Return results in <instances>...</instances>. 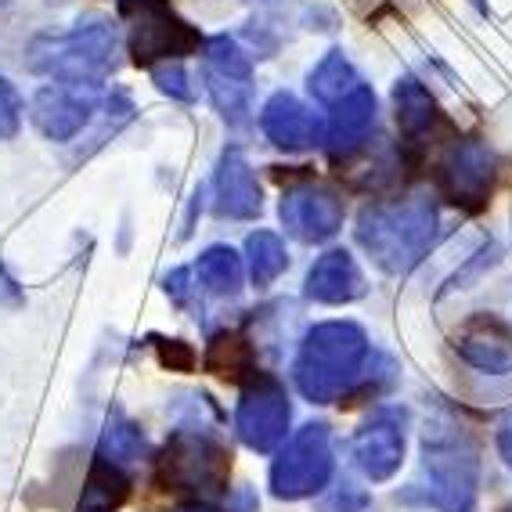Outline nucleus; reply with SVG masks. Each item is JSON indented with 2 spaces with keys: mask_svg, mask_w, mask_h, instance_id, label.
<instances>
[{
  "mask_svg": "<svg viewBox=\"0 0 512 512\" xmlns=\"http://www.w3.org/2000/svg\"><path fill=\"white\" fill-rule=\"evenodd\" d=\"M480 487V458L462 422L437 415L422 433L419 498L440 512H473Z\"/></svg>",
  "mask_w": 512,
  "mask_h": 512,
  "instance_id": "obj_1",
  "label": "nucleus"
},
{
  "mask_svg": "<svg viewBox=\"0 0 512 512\" xmlns=\"http://www.w3.org/2000/svg\"><path fill=\"white\" fill-rule=\"evenodd\" d=\"M365 357L368 336L354 321H321L303 336L293 379L307 401L329 404L361 375Z\"/></svg>",
  "mask_w": 512,
  "mask_h": 512,
  "instance_id": "obj_2",
  "label": "nucleus"
},
{
  "mask_svg": "<svg viewBox=\"0 0 512 512\" xmlns=\"http://www.w3.org/2000/svg\"><path fill=\"white\" fill-rule=\"evenodd\" d=\"M437 238V206L430 199H404L394 206H368L357 220V242L390 275H408Z\"/></svg>",
  "mask_w": 512,
  "mask_h": 512,
  "instance_id": "obj_3",
  "label": "nucleus"
},
{
  "mask_svg": "<svg viewBox=\"0 0 512 512\" xmlns=\"http://www.w3.org/2000/svg\"><path fill=\"white\" fill-rule=\"evenodd\" d=\"M29 69L73 87H94L116 69V29L109 22H80L65 37H44L29 47Z\"/></svg>",
  "mask_w": 512,
  "mask_h": 512,
  "instance_id": "obj_4",
  "label": "nucleus"
},
{
  "mask_svg": "<svg viewBox=\"0 0 512 512\" xmlns=\"http://www.w3.org/2000/svg\"><path fill=\"white\" fill-rule=\"evenodd\" d=\"M119 15L130 22V55L145 69L159 62H181L195 51L202 37L170 8V0H119Z\"/></svg>",
  "mask_w": 512,
  "mask_h": 512,
  "instance_id": "obj_5",
  "label": "nucleus"
},
{
  "mask_svg": "<svg viewBox=\"0 0 512 512\" xmlns=\"http://www.w3.org/2000/svg\"><path fill=\"white\" fill-rule=\"evenodd\" d=\"M228 473L231 455L217 440L202 437V433H174L166 440L163 458H159V480L174 491L195 494V498H213L224 491Z\"/></svg>",
  "mask_w": 512,
  "mask_h": 512,
  "instance_id": "obj_6",
  "label": "nucleus"
},
{
  "mask_svg": "<svg viewBox=\"0 0 512 512\" xmlns=\"http://www.w3.org/2000/svg\"><path fill=\"white\" fill-rule=\"evenodd\" d=\"M332 480V437L325 422H307L303 430L282 448V455L271 466V491L275 498L296 502L325 491Z\"/></svg>",
  "mask_w": 512,
  "mask_h": 512,
  "instance_id": "obj_7",
  "label": "nucleus"
},
{
  "mask_svg": "<svg viewBox=\"0 0 512 512\" xmlns=\"http://www.w3.org/2000/svg\"><path fill=\"white\" fill-rule=\"evenodd\" d=\"M494 174H498V163H494V152L484 141L466 138L451 148L444 163L437 170L440 195L466 213H480L491 202Z\"/></svg>",
  "mask_w": 512,
  "mask_h": 512,
  "instance_id": "obj_8",
  "label": "nucleus"
},
{
  "mask_svg": "<svg viewBox=\"0 0 512 512\" xmlns=\"http://www.w3.org/2000/svg\"><path fill=\"white\" fill-rule=\"evenodd\" d=\"M289 397H285V386L271 375H260L249 383V390L242 394L238 401V412H235V430L242 437V444L260 455L267 451H275L278 444L285 440L289 433Z\"/></svg>",
  "mask_w": 512,
  "mask_h": 512,
  "instance_id": "obj_9",
  "label": "nucleus"
},
{
  "mask_svg": "<svg viewBox=\"0 0 512 512\" xmlns=\"http://www.w3.org/2000/svg\"><path fill=\"white\" fill-rule=\"evenodd\" d=\"M206 87L213 105L228 123H246L249 116V58L235 40L213 37L206 44Z\"/></svg>",
  "mask_w": 512,
  "mask_h": 512,
  "instance_id": "obj_10",
  "label": "nucleus"
},
{
  "mask_svg": "<svg viewBox=\"0 0 512 512\" xmlns=\"http://www.w3.org/2000/svg\"><path fill=\"white\" fill-rule=\"evenodd\" d=\"M278 217H282L289 235L314 246V242H325L343 228V202L321 184H300V188H289L282 195Z\"/></svg>",
  "mask_w": 512,
  "mask_h": 512,
  "instance_id": "obj_11",
  "label": "nucleus"
},
{
  "mask_svg": "<svg viewBox=\"0 0 512 512\" xmlns=\"http://www.w3.org/2000/svg\"><path fill=\"white\" fill-rule=\"evenodd\" d=\"M354 458L368 480H390L401 469L404 458V412L383 408L357 430L354 437Z\"/></svg>",
  "mask_w": 512,
  "mask_h": 512,
  "instance_id": "obj_12",
  "label": "nucleus"
},
{
  "mask_svg": "<svg viewBox=\"0 0 512 512\" xmlns=\"http://www.w3.org/2000/svg\"><path fill=\"white\" fill-rule=\"evenodd\" d=\"M91 112H94V98L83 94V87H73V83L44 87V91H37L33 105H29L33 123H37L51 141H69L76 130L87 127Z\"/></svg>",
  "mask_w": 512,
  "mask_h": 512,
  "instance_id": "obj_13",
  "label": "nucleus"
},
{
  "mask_svg": "<svg viewBox=\"0 0 512 512\" xmlns=\"http://www.w3.org/2000/svg\"><path fill=\"white\" fill-rule=\"evenodd\" d=\"M455 350L480 372L502 375L512 368V329L494 314H476L458 329Z\"/></svg>",
  "mask_w": 512,
  "mask_h": 512,
  "instance_id": "obj_14",
  "label": "nucleus"
},
{
  "mask_svg": "<svg viewBox=\"0 0 512 512\" xmlns=\"http://www.w3.org/2000/svg\"><path fill=\"white\" fill-rule=\"evenodd\" d=\"M260 127L271 138V145H278L282 152H303V148H314L318 141H325L314 112L289 91H278L267 101L264 112H260Z\"/></svg>",
  "mask_w": 512,
  "mask_h": 512,
  "instance_id": "obj_15",
  "label": "nucleus"
},
{
  "mask_svg": "<svg viewBox=\"0 0 512 512\" xmlns=\"http://www.w3.org/2000/svg\"><path fill=\"white\" fill-rule=\"evenodd\" d=\"M213 192H217V213L231 220H253L264 206L260 199V184H256L253 166L238 148H228L220 156L217 177H213Z\"/></svg>",
  "mask_w": 512,
  "mask_h": 512,
  "instance_id": "obj_16",
  "label": "nucleus"
},
{
  "mask_svg": "<svg viewBox=\"0 0 512 512\" xmlns=\"http://www.w3.org/2000/svg\"><path fill=\"white\" fill-rule=\"evenodd\" d=\"M375 123V94L368 87H357L343 101L332 105L329 127H325V148L332 156L354 152L361 141L368 138V130Z\"/></svg>",
  "mask_w": 512,
  "mask_h": 512,
  "instance_id": "obj_17",
  "label": "nucleus"
},
{
  "mask_svg": "<svg viewBox=\"0 0 512 512\" xmlns=\"http://www.w3.org/2000/svg\"><path fill=\"white\" fill-rule=\"evenodd\" d=\"M361 293H365V278L347 249L325 253L307 275V296L318 303H350Z\"/></svg>",
  "mask_w": 512,
  "mask_h": 512,
  "instance_id": "obj_18",
  "label": "nucleus"
},
{
  "mask_svg": "<svg viewBox=\"0 0 512 512\" xmlns=\"http://www.w3.org/2000/svg\"><path fill=\"white\" fill-rule=\"evenodd\" d=\"M394 101H397V127H401L408 145H426V141H433L437 127H444V112L437 109V101L430 98V91L415 76L397 80Z\"/></svg>",
  "mask_w": 512,
  "mask_h": 512,
  "instance_id": "obj_19",
  "label": "nucleus"
},
{
  "mask_svg": "<svg viewBox=\"0 0 512 512\" xmlns=\"http://www.w3.org/2000/svg\"><path fill=\"white\" fill-rule=\"evenodd\" d=\"M127 498H130V476L116 462L98 455L87 480H83L80 512H116Z\"/></svg>",
  "mask_w": 512,
  "mask_h": 512,
  "instance_id": "obj_20",
  "label": "nucleus"
},
{
  "mask_svg": "<svg viewBox=\"0 0 512 512\" xmlns=\"http://www.w3.org/2000/svg\"><path fill=\"white\" fill-rule=\"evenodd\" d=\"M202 289L213 296H235L242 289V256L228 246H210L195 264Z\"/></svg>",
  "mask_w": 512,
  "mask_h": 512,
  "instance_id": "obj_21",
  "label": "nucleus"
},
{
  "mask_svg": "<svg viewBox=\"0 0 512 512\" xmlns=\"http://www.w3.org/2000/svg\"><path fill=\"white\" fill-rule=\"evenodd\" d=\"M206 368L220 379H228V383H242L253 372V350L235 332H217L206 347Z\"/></svg>",
  "mask_w": 512,
  "mask_h": 512,
  "instance_id": "obj_22",
  "label": "nucleus"
},
{
  "mask_svg": "<svg viewBox=\"0 0 512 512\" xmlns=\"http://www.w3.org/2000/svg\"><path fill=\"white\" fill-rule=\"evenodd\" d=\"M307 87H311V94L318 101H325V105H336V101H343L350 91H357V87H361V80H357L354 65L343 58V51H329V55L321 58L318 69L311 73Z\"/></svg>",
  "mask_w": 512,
  "mask_h": 512,
  "instance_id": "obj_23",
  "label": "nucleus"
},
{
  "mask_svg": "<svg viewBox=\"0 0 512 512\" xmlns=\"http://www.w3.org/2000/svg\"><path fill=\"white\" fill-rule=\"evenodd\" d=\"M101 458H109V462H134V458L145 455V433L138 430V422H130L123 408H112L109 422H105V430H101Z\"/></svg>",
  "mask_w": 512,
  "mask_h": 512,
  "instance_id": "obj_24",
  "label": "nucleus"
},
{
  "mask_svg": "<svg viewBox=\"0 0 512 512\" xmlns=\"http://www.w3.org/2000/svg\"><path fill=\"white\" fill-rule=\"evenodd\" d=\"M246 256H249L253 285H271L289 267V256H285L282 238L275 231H253L246 238Z\"/></svg>",
  "mask_w": 512,
  "mask_h": 512,
  "instance_id": "obj_25",
  "label": "nucleus"
},
{
  "mask_svg": "<svg viewBox=\"0 0 512 512\" xmlns=\"http://www.w3.org/2000/svg\"><path fill=\"white\" fill-rule=\"evenodd\" d=\"M152 76H156L159 91L170 94V98H177V101H192L195 98V91L188 87V73H184L181 62H163V65H156V69H152Z\"/></svg>",
  "mask_w": 512,
  "mask_h": 512,
  "instance_id": "obj_26",
  "label": "nucleus"
},
{
  "mask_svg": "<svg viewBox=\"0 0 512 512\" xmlns=\"http://www.w3.org/2000/svg\"><path fill=\"white\" fill-rule=\"evenodd\" d=\"M19 119H22L19 94L11 91L8 80H0V141L11 138V134L19 130Z\"/></svg>",
  "mask_w": 512,
  "mask_h": 512,
  "instance_id": "obj_27",
  "label": "nucleus"
},
{
  "mask_svg": "<svg viewBox=\"0 0 512 512\" xmlns=\"http://www.w3.org/2000/svg\"><path fill=\"white\" fill-rule=\"evenodd\" d=\"M368 505V494L354 484H339L332 498L321 502V512H361Z\"/></svg>",
  "mask_w": 512,
  "mask_h": 512,
  "instance_id": "obj_28",
  "label": "nucleus"
},
{
  "mask_svg": "<svg viewBox=\"0 0 512 512\" xmlns=\"http://www.w3.org/2000/svg\"><path fill=\"white\" fill-rule=\"evenodd\" d=\"M159 354H163V365H177V368H192V361H195V354L184 347L181 339H170V347L159 343Z\"/></svg>",
  "mask_w": 512,
  "mask_h": 512,
  "instance_id": "obj_29",
  "label": "nucleus"
},
{
  "mask_svg": "<svg viewBox=\"0 0 512 512\" xmlns=\"http://www.w3.org/2000/svg\"><path fill=\"white\" fill-rule=\"evenodd\" d=\"M498 451H502L505 458V466L512 469V415L498 426Z\"/></svg>",
  "mask_w": 512,
  "mask_h": 512,
  "instance_id": "obj_30",
  "label": "nucleus"
}]
</instances>
